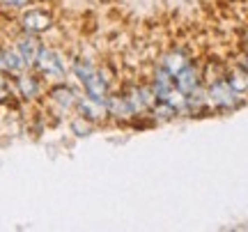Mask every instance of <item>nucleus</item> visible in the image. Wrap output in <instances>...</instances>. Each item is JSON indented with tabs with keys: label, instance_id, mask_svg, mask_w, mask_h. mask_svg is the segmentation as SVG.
<instances>
[{
	"label": "nucleus",
	"instance_id": "1",
	"mask_svg": "<svg viewBox=\"0 0 248 232\" xmlns=\"http://www.w3.org/2000/svg\"><path fill=\"white\" fill-rule=\"evenodd\" d=\"M207 97L212 101L216 108H223V110H228V108H234L239 104V94L232 90V85L228 80H214L212 85H209V92H207Z\"/></svg>",
	"mask_w": 248,
	"mask_h": 232
},
{
	"label": "nucleus",
	"instance_id": "2",
	"mask_svg": "<svg viewBox=\"0 0 248 232\" xmlns=\"http://www.w3.org/2000/svg\"><path fill=\"white\" fill-rule=\"evenodd\" d=\"M35 64L46 78H62L64 76V67H62L60 55L55 53V51H51V48H42Z\"/></svg>",
	"mask_w": 248,
	"mask_h": 232
},
{
	"label": "nucleus",
	"instance_id": "3",
	"mask_svg": "<svg viewBox=\"0 0 248 232\" xmlns=\"http://www.w3.org/2000/svg\"><path fill=\"white\" fill-rule=\"evenodd\" d=\"M78 110H80V115L83 117H88V120H101V117L108 113V108H106V101H101V99H94V97H83L78 99Z\"/></svg>",
	"mask_w": 248,
	"mask_h": 232
},
{
	"label": "nucleus",
	"instance_id": "4",
	"mask_svg": "<svg viewBox=\"0 0 248 232\" xmlns=\"http://www.w3.org/2000/svg\"><path fill=\"white\" fill-rule=\"evenodd\" d=\"M51 23H53V18H51V14H46V12H42V9H32V12H28L26 16H23V28H26L28 32H44V30H48L51 28Z\"/></svg>",
	"mask_w": 248,
	"mask_h": 232
},
{
	"label": "nucleus",
	"instance_id": "5",
	"mask_svg": "<svg viewBox=\"0 0 248 232\" xmlns=\"http://www.w3.org/2000/svg\"><path fill=\"white\" fill-rule=\"evenodd\" d=\"M18 53L23 55V60L28 62V67L30 64H35L37 62V58H39V51H42V46H39V42H37L35 37H21L18 39Z\"/></svg>",
	"mask_w": 248,
	"mask_h": 232
},
{
	"label": "nucleus",
	"instance_id": "6",
	"mask_svg": "<svg viewBox=\"0 0 248 232\" xmlns=\"http://www.w3.org/2000/svg\"><path fill=\"white\" fill-rule=\"evenodd\" d=\"M83 85H85V92H88L90 97L106 101V85H108V80L104 78V74H101V72H94L88 80H83Z\"/></svg>",
	"mask_w": 248,
	"mask_h": 232
},
{
	"label": "nucleus",
	"instance_id": "7",
	"mask_svg": "<svg viewBox=\"0 0 248 232\" xmlns=\"http://www.w3.org/2000/svg\"><path fill=\"white\" fill-rule=\"evenodd\" d=\"M175 85H177L184 94H191L193 90H198V69L188 64L186 69H182V72L175 76Z\"/></svg>",
	"mask_w": 248,
	"mask_h": 232
},
{
	"label": "nucleus",
	"instance_id": "8",
	"mask_svg": "<svg viewBox=\"0 0 248 232\" xmlns=\"http://www.w3.org/2000/svg\"><path fill=\"white\" fill-rule=\"evenodd\" d=\"M175 88V76H170L166 69H159L156 72V76H154V85H152V90H154V94H156V99H166L170 94V90Z\"/></svg>",
	"mask_w": 248,
	"mask_h": 232
},
{
	"label": "nucleus",
	"instance_id": "9",
	"mask_svg": "<svg viewBox=\"0 0 248 232\" xmlns=\"http://www.w3.org/2000/svg\"><path fill=\"white\" fill-rule=\"evenodd\" d=\"M188 58H186L184 51H172V53H168L166 58H163V69L170 74V76H177L182 69H186L188 67Z\"/></svg>",
	"mask_w": 248,
	"mask_h": 232
},
{
	"label": "nucleus",
	"instance_id": "10",
	"mask_svg": "<svg viewBox=\"0 0 248 232\" xmlns=\"http://www.w3.org/2000/svg\"><path fill=\"white\" fill-rule=\"evenodd\" d=\"M2 58H5V69L7 72H14V74H21L23 69L28 67V62L23 60V55L18 53V48H7V51H2Z\"/></svg>",
	"mask_w": 248,
	"mask_h": 232
},
{
	"label": "nucleus",
	"instance_id": "11",
	"mask_svg": "<svg viewBox=\"0 0 248 232\" xmlns=\"http://www.w3.org/2000/svg\"><path fill=\"white\" fill-rule=\"evenodd\" d=\"M106 108L110 115H117V117H124V115H131L133 108L129 104L126 97H108L106 99Z\"/></svg>",
	"mask_w": 248,
	"mask_h": 232
},
{
	"label": "nucleus",
	"instance_id": "12",
	"mask_svg": "<svg viewBox=\"0 0 248 232\" xmlns=\"http://www.w3.org/2000/svg\"><path fill=\"white\" fill-rule=\"evenodd\" d=\"M228 83L232 85V90H234L237 94H246V92H248V69H246V67L234 69V72L230 74Z\"/></svg>",
	"mask_w": 248,
	"mask_h": 232
},
{
	"label": "nucleus",
	"instance_id": "13",
	"mask_svg": "<svg viewBox=\"0 0 248 232\" xmlns=\"http://www.w3.org/2000/svg\"><path fill=\"white\" fill-rule=\"evenodd\" d=\"M51 97H53V101H55V104H60L62 108H71L74 104H78V101H76V94H74V90L67 88V85L53 88Z\"/></svg>",
	"mask_w": 248,
	"mask_h": 232
},
{
	"label": "nucleus",
	"instance_id": "14",
	"mask_svg": "<svg viewBox=\"0 0 248 232\" xmlns=\"http://www.w3.org/2000/svg\"><path fill=\"white\" fill-rule=\"evenodd\" d=\"M16 85H18V92H21L26 99H32V97L39 94V83H37L32 76H26V74H23V76H18Z\"/></svg>",
	"mask_w": 248,
	"mask_h": 232
},
{
	"label": "nucleus",
	"instance_id": "15",
	"mask_svg": "<svg viewBox=\"0 0 248 232\" xmlns=\"http://www.w3.org/2000/svg\"><path fill=\"white\" fill-rule=\"evenodd\" d=\"M175 113H177V110L170 106L168 101H161V99H159V104L154 106V115L159 117V120H170V117L175 115Z\"/></svg>",
	"mask_w": 248,
	"mask_h": 232
},
{
	"label": "nucleus",
	"instance_id": "16",
	"mask_svg": "<svg viewBox=\"0 0 248 232\" xmlns=\"http://www.w3.org/2000/svg\"><path fill=\"white\" fill-rule=\"evenodd\" d=\"M71 129H74V131H76L78 136H88L90 131H92V126H90V122H88V117H83V115H80L78 120H74V122H71Z\"/></svg>",
	"mask_w": 248,
	"mask_h": 232
},
{
	"label": "nucleus",
	"instance_id": "17",
	"mask_svg": "<svg viewBox=\"0 0 248 232\" xmlns=\"http://www.w3.org/2000/svg\"><path fill=\"white\" fill-rule=\"evenodd\" d=\"M30 0H0V7H14V9H18V7H26Z\"/></svg>",
	"mask_w": 248,
	"mask_h": 232
},
{
	"label": "nucleus",
	"instance_id": "18",
	"mask_svg": "<svg viewBox=\"0 0 248 232\" xmlns=\"http://www.w3.org/2000/svg\"><path fill=\"white\" fill-rule=\"evenodd\" d=\"M9 94V90H7V85H5V80L0 78V101H2V99L7 97Z\"/></svg>",
	"mask_w": 248,
	"mask_h": 232
},
{
	"label": "nucleus",
	"instance_id": "19",
	"mask_svg": "<svg viewBox=\"0 0 248 232\" xmlns=\"http://www.w3.org/2000/svg\"><path fill=\"white\" fill-rule=\"evenodd\" d=\"M0 72H5V58H2V51H0Z\"/></svg>",
	"mask_w": 248,
	"mask_h": 232
},
{
	"label": "nucleus",
	"instance_id": "20",
	"mask_svg": "<svg viewBox=\"0 0 248 232\" xmlns=\"http://www.w3.org/2000/svg\"><path fill=\"white\" fill-rule=\"evenodd\" d=\"M244 67H246V69H248V55H246V60H244Z\"/></svg>",
	"mask_w": 248,
	"mask_h": 232
},
{
	"label": "nucleus",
	"instance_id": "21",
	"mask_svg": "<svg viewBox=\"0 0 248 232\" xmlns=\"http://www.w3.org/2000/svg\"><path fill=\"white\" fill-rule=\"evenodd\" d=\"M246 46H248V32H246Z\"/></svg>",
	"mask_w": 248,
	"mask_h": 232
}]
</instances>
